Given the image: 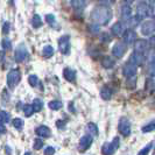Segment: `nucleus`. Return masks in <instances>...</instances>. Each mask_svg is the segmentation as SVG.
Returning <instances> with one entry per match:
<instances>
[{
    "instance_id": "nucleus-1",
    "label": "nucleus",
    "mask_w": 155,
    "mask_h": 155,
    "mask_svg": "<svg viewBox=\"0 0 155 155\" xmlns=\"http://www.w3.org/2000/svg\"><path fill=\"white\" fill-rule=\"evenodd\" d=\"M90 18L94 23H97L99 26H104L110 22L111 18H112V12L109 7L99 6V7L93 8V11L90 14Z\"/></svg>"
},
{
    "instance_id": "nucleus-2",
    "label": "nucleus",
    "mask_w": 155,
    "mask_h": 155,
    "mask_svg": "<svg viewBox=\"0 0 155 155\" xmlns=\"http://www.w3.org/2000/svg\"><path fill=\"white\" fill-rule=\"evenodd\" d=\"M119 145H120V140H119V138H114L111 143H110V142H106V143L103 145L101 152H103V154L104 155H113V153L119 148Z\"/></svg>"
},
{
    "instance_id": "nucleus-3",
    "label": "nucleus",
    "mask_w": 155,
    "mask_h": 155,
    "mask_svg": "<svg viewBox=\"0 0 155 155\" xmlns=\"http://www.w3.org/2000/svg\"><path fill=\"white\" fill-rule=\"evenodd\" d=\"M21 79V74L18 69H13L8 72L7 75V85L11 89H14Z\"/></svg>"
},
{
    "instance_id": "nucleus-4",
    "label": "nucleus",
    "mask_w": 155,
    "mask_h": 155,
    "mask_svg": "<svg viewBox=\"0 0 155 155\" xmlns=\"http://www.w3.org/2000/svg\"><path fill=\"white\" fill-rule=\"evenodd\" d=\"M137 15L140 16L141 19H145L147 16H152L153 15V8L146 2H141L137 7Z\"/></svg>"
},
{
    "instance_id": "nucleus-5",
    "label": "nucleus",
    "mask_w": 155,
    "mask_h": 155,
    "mask_svg": "<svg viewBox=\"0 0 155 155\" xmlns=\"http://www.w3.org/2000/svg\"><path fill=\"white\" fill-rule=\"evenodd\" d=\"M118 130L124 137H128L131 134V123L127 118H121L118 124Z\"/></svg>"
},
{
    "instance_id": "nucleus-6",
    "label": "nucleus",
    "mask_w": 155,
    "mask_h": 155,
    "mask_svg": "<svg viewBox=\"0 0 155 155\" xmlns=\"http://www.w3.org/2000/svg\"><path fill=\"white\" fill-rule=\"evenodd\" d=\"M27 56H28V50H27L26 46H25L23 43H21L20 46L16 48L14 58H15V61L18 63H21L27 58Z\"/></svg>"
},
{
    "instance_id": "nucleus-7",
    "label": "nucleus",
    "mask_w": 155,
    "mask_h": 155,
    "mask_svg": "<svg viewBox=\"0 0 155 155\" xmlns=\"http://www.w3.org/2000/svg\"><path fill=\"white\" fill-rule=\"evenodd\" d=\"M58 47H60V51L64 55H68L70 53V38L68 35L63 36L58 41Z\"/></svg>"
},
{
    "instance_id": "nucleus-8",
    "label": "nucleus",
    "mask_w": 155,
    "mask_h": 155,
    "mask_svg": "<svg viewBox=\"0 0 155 155\" xmlns=\"http://www.w3.org/2000/svg\"><path fill=\"white\" fill-rule=\"evenodd\" d=\"M155 31V22L152 20H148L141 25V33L143 35H152Z\"/></svg>"
},
{
    "instance_id": "nucleus-9",
    "label": "nucleus",
    "mask_w": 155,
    "mask_h": 155,
    "mask_svg": "<svg viewBox=\"0 0 155 155\" xmlns=\"http://www.w3.org/2000/svg\"><path fill=\"white\" fill-rule=\"evenodd\" d=\"M93 142V138L92 135H85V137H83L82 139L79 140V152H85L89 149V147L92 145Z\"/></svg>"
},
{
    "instance_id": "nucleus-10",
    "label": "nucleus",
    "mask_w": 155,
    "mask_h": 155,
    "mask_svg": "<svg viewBox=\"0 0 155 155\" xmlns=\"http://www.w3.org/2000/svg\"><path fill=\"white\" fill-rule=\"evenodd\" d=\"M125 51H126V45L123 42L116 43L113 49H112V54H113V56H116L117 58H121L124 56Z\"/></svg>"
},
{
    "instance_id": "nucleus-11",
    "label": "nucleus",
    "mask_w": 155,
    "mask_h": 155,
    "mask_svg": "<svg viewBox=\"0 0 155 155\" xmlns=\"http://www.w3.org/2000/svg\"><path fill=\"white\" fill-rule=\"evenodd\" d=\"M123 40H124L125 45H133L137 40V34L133 29H127L124 31V35H123Z\"/></svg>"
},
{
    "instance_id": "nucleus-12",
    "label": "nucleus",
    "mask_w": 155,
    "mask_h": 155,
    "mask_svg": "<svg viewBox=\"0 0 155 155\" xmlns=\"http://www.w3.org/2000/svg\"><path fill=\"white\" fill-rule=\"evenodd\" d=\"M123 74L127 78L134 77L135 74H137V67L131 64V63H126L124 65V68H123Z\"/></svg>"
},
{
    "instance_id": "nucleus-13",
    "label": "nucleus",
    "mask_w": 155,
    "mask_h": 155,
    "mask_svg": "<svg viewBox=\"0 0 155 155\" xmlns=\"http://www.w3.org/2000/svg\"><path fill=\"white\" fill-rule=\"evenodd\" d=\"M130 63L133 64V65H135V67L142 65V63H143V56H142V54L134 51V53L131 55V57H130Z\"/></svg>"
},
{
    "instance_id": "nucleus-14",
    "label": "nucleus",
    "mask_w": 155,
    "mask_h": 155,
    "mask_svg": "<svg viewBox=\"0 0 155 155\" xmlns=\"http://www.w3.org/2000/svg\"><path fill=\"white\" fill-rule=\"evenodd\" d=\"M148 48V43L146 40H138L135 41V45H134V49L137 53H145Z\"/></svg>"
},
{
    "instance_id": "nucleus-15",
    "label": "nucleus",
    "mask_w": 155,
    "mask_h": 155,
    "mask_svg": "<svg viewBox=\"0 0 155 155\" xmlns=\"http://www.w3.org/2000/svg\"><path fill=\"white\" fill-rule=\"evenodd\" d=\"M63 76L68 82H71V83L76 81V72L75 70L70 69V68H65L63 70Z\"/></svg>"
},
{
    "instance_id": "nucleus-16",
    "label": "nucleus",
    "mask_w": 155,
    "mask_h": 155,
    "mask_svg": "<svg viewBox=\"0 0 155 155\" xmlns=\"http://www.w3.org/2000/svg\"><path fill=\"white\" fill-rule=\"evenodd\" d=\"M111 31H112V34L114 35V36H120V35H123L124 34V25L121 22H116L113 26H112V28H111Z\"/></svg>"
},
{
    "instance_id": "nucleus-17",
    "label": "nucleus",
    "mask_w": 155,
    "mask_h": 155,
    "mask_svg": "<svg viewBox=\"0 0 155 155\" xmlns=\"http://www.w3.org/2000/svg\"><path fill=\"white\" fill-rule=\"evenodd\" d=\"M36 134L41 137V138H49L50 137V130L47 127V126H39L38 128H36Z\"/></svg>"
},
{
    "instance_id": "nucleus-18",
    "label": "nucleus",
    "mask_w": 155,
    "mask_h": 155,
    "mask_svg": "<svg viewBox=\"0 0 155 155\" xmlns=\"http://www.w3.org/2000/svg\"><path fill=\"white\" fill-rule=\"evenodd\" d=\"M121 16H123L124 21L128 20L132 16V8L130 7V5H124L121 7Z\"/></svg>"
},
{
    "instance_id": "nucleus-19",
    "label": "nucleus",
    "mask_w": 155,
    "mask_h": 155,
    "mask_svg": "<svg viewBox=\"0 0 155 155\" xmlns=\"http://www.w3.org/2000/svg\"><path fill=\"white\" fill-rule=\"evenodd\" d=\"M101 96L104 101H109L110 98L112 97V90H111V87L107 85L103 86V89H101Z\"/></svg>"
},
{
    "instance_id": "nucleus-20",
    "label": "nucleus",
    "mask_w": 155,
    "mask_h": 155,
    "mask_svg": "<svg viewBox=\"0 0 155 155\" xmlns=\"http://www.w3.org/2000/svg\"><path fill=\"white\" fill-rule=\"evenodd\" d=\"M70 5L75 9H83L86 6V1L85 0H70Z\"/></svg>"
},
{
    "instance_id": "nucleus-21",
    "label": "nucleus",
    "mask_w": 155,
    "mask_h": 155,
    "mask_svg": "<svg viewBox=\"0 0 155 155\" xmlns=\"http://www.w3.org/2000/svg\"><path fill=\"white\" fill-rule=\"evenodd\" d=\"M101 65H103L104 68H106V69L113 68V67H114V61H113L110 56H105V57H103V60H101Z\"/></svg>"
},
{
    "instance_id": "nucleus-22",
    "label": "nucleus",
    "mask_w": 155,
    "mask_h": 155,
    "mask_svg": "<svg viewBox=\"0 0 155 155\" xmlns=\"http://www.w3.org/2000/svg\"><path fill=\"white\" fill-rule=\"evenodd\" d=\"M142 19L140 18V16H131L128 20H126L125 22H126V25L128 26V27H135V26H138V23L141 21Z\"/></svg>"
},
{
    "instance_id": "nucleus-23",
    "label": "nucleus",
    "mask_w": 155,
    "mask_h": 155,
    "mask_svg": "<svg viewBox=\"0 0 155 155\" xmlns=\"http://www.w3.org/2000/svg\"><path fill=\"white\" fill-rule=\"evenodd\" d=\"M43 56L46 57V58H49V57H51L53 55H54V48L51 46H46L43 48Z\"/></svg>"
},
{
    "instance_id": "nucleus-24",
    "label": "nucleus",
    "mask_w": 155,
    "mask_h": 155,
    "mask_svg": "<svg viewBox=\"0 0 155 155\" xmlns=\"http://www.w3.org/2000/svg\"><path fill=\"white\" fill-rule=\"evenodd\" d=\"M48 106L51 110H54V111H57V110H60L62 107L63 104H62V101H53L48 104Z\"/></svg>"
},
{
    "instance_id": "nucleus-25",
    "label": "nucleus",
    "mask_w": 155,
    "mask_h": 155,
    "mask_svg": "<svg viewBox=\"0 0 155 155\" xmlns=\"http://www.w3.org/2000/svg\"><path fill=\"white\" fill-rule=\"evenodd\" d=\"M31 25H33V27H34V28H40V27L42 26V20H41L40 15L35 14V15L33 16V20H31Z\"/></svg>"
},
{
    "instance_id": "nucleus-26",
    "label": "nucleus",
    "mask_w": 155,
    "mask_h": 155,
    "mask_svg": "<svg viewBox=\"0 0 155 155\" xmlns=\"http://www.w3.org/2000/svg\"><path fill=\"white\" fill-rule=\"evenodd\" d=\"M42 107H43L42 101L39 99V98L34 99V103H33V109H34V111H35V112H40V111L42 110Z\"/></svg>"
},
{
    "instance_id": "nucleus-27",
    "label": "nucleus",
    "mask_w": 155,
    "mask_h": 155,
    "mask_svg": "<svg viewBox=\"0 0 155 155\" xmlns=\"http://www.w3.org/2000/svg\"><path fill=\"white\" fill-rule=\"evenodd\" d=\"M153 131H155V120L152 121V123H149V124L145 125L142 127V132L143 133H149V132H153Z\"/></svg>"
},
{
    "instance_id": "nucleus-28",
    "label": "nucleus",
    "mask_w": 155,
    "mask_h": 155,
    "mask_svg": "<svg viewBox=\"0 0 155 155\" xmlns=\"http://www.w3.org/2000/svg\"><path fill=\"white\" fill-rule=\"evenodd\" d=\"M147 61L149 64H155V48L150 49V50L148 51Z\"/></svg>"
},
{
    "instance_id": "nucleus-29",
    "label": "nucleus",
    "mask_w": 155,
    "mask_h": 155,
    "mask_svg": "<svg viewBox=\"0 0 155 155\" xmlns=\"http://www.w3.org/2000/svg\"><path fill=\"white\" fill-rule=\"evenodd\" d=\"M35 111L33 109V105H25L23 106V113L26 117H31Z\"/></svg>"
},
{
    "instance_id": "nucleus-30",
    "label": "nucleus",
    "mask_w": 155,
    "mask_h": 155,
    "mask_svg": "<svg viewBox=\"0 0 155 155\" xmlns=\"http://www.w3.org/2000/svg\"><path fill=\"white\" fill-rule=\"evenodd\" d=\"M28 82H29V85L31 86H38L39 85V78L35 75H31L28 77Z\"/></svg>"
},
{
    "instance_id": "nucleus-31",
    "label": "nucleus",
    "mask_w": 155,
    "mask_h": 155,
    "mask_svg": "<svg viewBox=\"0 0 155 155\" xmlns=\"http://www.w3.org/2000/svg\"><path fill=\"white\" fill-rule=\"evenodd\" d=\"M13 126L15 127L16 130H22L23 127V120L21 118H15L13 120Z\"/></svg>"
},
{
    "instance_id": "nucleus-32",
    "label": "nucleus",
    "mask_w": 155,
    "mask_h": 155,
    "mask_svg": "<svg viewBox=\"0 0 155 155\" xmlns=\"http://www.w3.org/2000/svg\"><path fill=\"white\" fill-rule=\"evenodd\" d=\"M87 131L91 133V135H97L98 134V128H97V126L93 123L87 124Z\"/></svg>"
},
{
    "instance_id": "nucleus-33",
    "label": "nucleus",
    "mask_w": 155,
    "mask_h": 155,
    "mask_svg": "<svg viewBox=\"0 0 155 155\" xmlns=\"http://www.w3.org/2000/svg\"><path fill=\"white\" fill-rule=\"evenodd\" d=\"M11 119V116L9 113H7L6 111H0V120L4 121V123H8Z\"/></svg>"
},
{
    "instance_id": "nucleus-34",
    "label": "nucleus",
    "mask_w": 155,
    "mask_h": 155,
    "mask_svg": "<svg viewBox=\"0 0 155 155\" xmlns=\"http://www.w3.org/2000/svg\"><path fill=\"white\" fill-rule=\"evenodd\" d=\"M99 25H97V23H91L90 26H89V31L93 33V34H98L99 33Z\"/></svg>"
},
{
    "instance_id": "nucleus-35",
    "label": "nucleus",
    "mask_w": 155,
    "mask_h": 155,
    "mask_svg": "<svg viewBox=\"0 0 155 155\" xmlns=\"http://www.w3.org/2000/svg\"><path fill=\"white\" fill-rule=\"evenodd\" d=\"M152 146H153V143H148L147 146H145V147L140 150L139 153H138V155H147L148 153H149V150H150Z\"/></svg>"
},
{
    "instance_id": "nucleus-36",
    "label": "nucleus",
    "mask_w": 155,
    "mask_h": 155,
    "mask_svg": "<svg viewBox=\"0 0 155 155\" xmlns=\"http://www.w3.org/2000/svg\"><path fill=\"white\" fill-rule=\"evenodd\" d=\"M1 45H2V48H4L5 50H9V49L12 48V45H11V41H9L8 39H4V40H2Z\"/></svg>"
},
{
    "instance_id": "nucleus-37",
    "label": "nucleus",
    "mask_w": 155,
    "mask_h": 155,
    "mask_svg": "<svg viewBox=\"0 0 155 155\" xmlns=\"http://www.w3.org/2000/svg\"><path fill=\"white\" fill-rule=\"evenodd\" d=\"M41 147H43V141L41 139H35V141H34V148L36 150H39V149H41Z\"/></svg>"
},
{
    "instance_id": "nucleus-38",
    "label": "nucleus",
    "mask_w": 155,
    "mask_h": 155,
    "mask_svg": "<svg viewBox=\"0 0 155 155\" xmlns=\"http://www.w3.org/2000/svg\"><path fill=\"white\" fill-rule=\"evenodd\" d=\"M147 74L149 76H155V64H149L148 65Z\"/></svg>"
},
{
    "instance_id": "nucleus-39",
    "label": "nucleus",
    "mask_w": 155,
    "mask_h": 155,
    "mask_svg": "<svg viewBox=\"0 0 155 155\" xmlns=\"http://www.w3.org/2000/svg\"><path fill=\"white\" fill-rule=\"evenodd\" d=\"M101 42H110L111 41V36L107 33H103L101 35Z\"/></svg>"
},
{
    "instance_id": "nucleus-40",
    "label": "nucleus",
    "mask_w": 155,
    "mask_h": 155,
    "mask_svg": "<svg viewBox=\"0 0 155 155\" xmlns=\"http://www.w3.org/2000/svg\"><path fill=\"white\" fill-rule=\"evenodd\" d=\"M55 153V148L51 146H48L45 148V155H54Z\"/></svg>"
},
{
    "instance_id": "nucleus-41",
    "label": "nucleus",
    "mask_w": 155,
    "mask_h": 155,
    "mask_svg": "<svg viewBox=\"0 0 155 155\" xmlns=\"http://www.w3.org/2000/svg\"><path fill=\"white\" fill-rule=\"evenodd\" d=\"M116 0H99V2H101L103 6H109L111 4H113Z\"/></svg>"
},
{
    "instance_id": "nucleus-42",
    "label": "nucleus",
    "mask_w": 155,
    "mask_h": 155,
    "mask_svg": "<svg viewBox=\"0 0 155 155\" xmlns=\"http://www.w3.org/2000/svg\"><path fill=\"white\" fill-rule=\"evenodd\" d=\"M8 31H9V22H5L2 26V33L6 35V34H8Z\"/></svg>"
},
{
    "instance_id": "nucleus-43",
    "label": "nucleus",
    "mask_w": 155,
    "mask_h": 155,
    "mask_svg": "<svg viewBox=\"0 0 155 155\" xmlns=\"http://www.w3.org/2000/svg\"><path fill=\"white\" fill-rule=\"evenodd\" d=\"M130 79V78H128ZM135 86V78H132V79H130V81H127V87H130V89H133Z\"/></svg>"
},
{
    "instance_id": "nucleus-44",
    "label": "nucleus",
    "mask_w": 155,
    "mask_h": 155,
    "mask_svg": "<svg viewBox=\"0 0 155 155\" xmlns=\"http://www.w3.org/2000/svg\"><path fill=\"white\" fill-rule=\"evenodd\" d=\"M46 20L48 23H54L55 22V16L53 14H48L46 15Z\"/></svg>"
},
{
    "instance_id": "nucleus-45",
    "label": "nucleus",
    "mask_w": 155,
    "mask_h": 155,
    "mask_svg": "<svg viewBox=\"0 0 155 155\" xmlns=\"http://www.w3.org/2000/svg\"><path fill=\"white\" fill-rule=\"evenodd\" d=\"M6 132V126H5V123L0 120V133H5Z\"/></svg>"
},
{
    "instance_id": "nucleus-46",
    "label": "nucleus",
    "mask_w": 155,
    "mask_h": 155,
    "mask_svg": "<svg viewBox=\"0 0 155 155\" xmlns=\"http://www.w3.org/2000/svg\"><path fill=\"white\" fill-rule=\"evenodd\" d=\"M149 46L155 48V35H153V36L149 39Z\"/></svg>"
},
{
    "instance_id": "nucleus-47",
    "label": "nucleus",
    "mask_w": 155,
    "mask_h": 155,
    "mask_svg": "<svg viewBox=\"0 0 155 155\" xmlns=\"http://www.w3.org/2000/svg\"><path fill=\"white\" fill-rule=\"evenodd\" d=\"M57 127L60 128V130H62V128H64V126H65V121H57Z\"/></svg>"
},
{
    "instance_id": "nucleus-48",
    "label": "nucleus",
    "mask_w": 155,
    "mask_h": 155,
    "mask_svg": "<svg viewBox=\"0 0 155 155\" xmlns=\"http://www.w3.org/2000/svg\"><path fill=\"white\" fill-rule=\"evenodd\" d=\"M5 152H6V154H7V155L12 154V150H11V148L8 147V146H6V148H5Z\"/></svg>"
},
{
    "instance_id": "nucleus-49",
    "label": "nucleus",
    "mask_w": 155,
    "mask_h": 155,
    "mask_svg": "<svg viewBox=\"0 0 155 155\" xmlns=\"http://www.w3.org/2000/svg\"><path fill=\"white\" fill-rule=\"evenodd\" d=\"M126 5H131L132 2H134V0H123Z\"/></svg>"
},
{
    "instance_id": "nucleus-50",
    "label": "nucleus",
    "mask_w": 155,
    "mask_h": 155,
    "mask_svg": "<svg viewBox=\"0 0 155 155\" xmlns=\"http://www.w3.org/2000/svg\"><path fill=\"white\" fill-rule=\"evenodd\" d=\"M25 155H31V154L29 153V152H27V153H25Z\"/></svg>"
},
{
    "instance_id": "nucleus-51",
    "label": "nucleus",
    "mask_w": 155,
    "mask_h": 155,
    "mask_svg": "<svg viewBox=\"0 0 155 155\" xmlns=\"http://www.w3.org/2000/svg\"><path fill=\"white\" fill-rule=\"evenodd\" d=\"M141 1H142V2H147L148 0H141Z\"/></svg>"
},
{
    "instance_id": "nucleus-52",
    "label": "nucleus",
    "mask_w": 155,
    "mask_h": 155,
    "mask_svg": "<svg viewBox=\"0 0 155 155\" xmlns=\"http://www.w3.org/2000/svg\"><path fill=\"white\" fill-rule=\"evenodd\" d=\"M153 6L155 7V0H153Z\"/></svg>"
},
{
    "instance_id": "nucleus-53",
    "label": "nucleus",
    "mask_w": 155,
    "mask_h": 155,
    "mask_svg": "<svg viewBox=\"0 0 155 155\" xmlns=\"http://www.w3.org/2000/svg\"><path fill=\"white\" fill-rule=\"evenodd\" d=\"M153 18H154V22H155V14H153Z\"/></svg>"
}]
</instances>
